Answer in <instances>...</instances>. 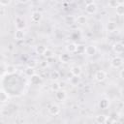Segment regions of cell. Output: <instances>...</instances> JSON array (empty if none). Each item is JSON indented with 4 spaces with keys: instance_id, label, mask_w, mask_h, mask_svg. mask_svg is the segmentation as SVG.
Masks as SVG:
<instances>
[{
    "instance_id": "3",
    "label": "cell",
    "mask_w": 124,
    "mask_h": 124,
    "mask_svg": "<svg viewBox=\"0 0 124 124\" xmlns=\"http://www.w3.org/2000/svg\"><path fill=\"white\" fill-rule=\"evenodd\" d=\"M94 78H95L96 81L102 82V81H104V80L107 78V73H106L105 71H103V70H99V71H97V72L95 73Z\"/></svg>"
},
{
    "instance_id": "5",
    "label": "cell",
    "mask_w": 124,
    "mask_h": 124,
    "mask_svg": "<svg viewBox=\"0 0 124 124\" xmlns=\"http://www.w3.org/2000/svg\"><path fill=\"white\" fill-rule=\"evenodd\" d=\"M97 52V47L93 45H89V46H86L85 47V54L87 56H93L95 55Z\"/></svg>"
},
{
    "instance_id": "18",
    "label": "cell",
    "mask_w": 124,
    "mask_h": 124,
    "mask_svg": "<svg viewBox=\"0 0 124 124\" xmlns=\"http://www.w3.org/2000/svg\"><path fill=\"white\" fill-rule=\"evenodd\" d=\"M108 106H109V101L108 100V99H102L100 102H99V107H100V108H102V109H106V108H108Z\"/></svg>"
},
{
    "instance_id": "28",
    "label": "cell",
    "mask_w": 124,
    "mask_h": 124,
    "mask_svg": "<svg viewBox=\"0 0 124 124\" xmlns=\"http://www.w3.org/2000/svg\"><path fill=\"white\" fill-rule=\"evenodd\" d=\"M53 55H54V52H53V50L50 49V48H46V50L45 53L43 54V56L46 57V58H51Z\"/></svg>"
},
{
    "instance_id": "8",
    "label": "cell",
    "mask_w": 124,
    "mask_h": 124,
    "mask_svg": "<svg viewBox=\"0 0 124 124\" xmlns=\"http://www.w3.org/2000/svg\"><path fill=\"white\" fill-rule=\"evenodd\" d=\"M42 81H43V79H42V78H41L40 75L35 74L34 76H32V77L30 78V82H31V84H33V85H39V84L42 83Z\"/></svg>"
},
{
    "instance_id": "22",
    "label": "cell",
    "mask_w": 124,
    "mask_h": 124,
    "mask_svg": "<svg viewBox=\"0 0 124 124\" xmlns=\"http://www.w3.org/2000/svg\"><path fill=\"white\" fill-rule=\"evenodd\" d=\"M115 12L118 16H123L124 15V4L120 3L116 8H115Z\"/></svg>"
},
{
    "instance_id": "34",
    "label": "cell",
    "mask_w": 124,
    "mask_h": 124,
    "mask_svg": "<svg viewBox=\"0 0 124 124\" xmlns=\"http://www.w3.org/2000/svg\"><path fill=\"white\" fill-rule=\"evenodd\" d=\"M120 78H122L124 79V69H123V70L120 72Z\"/></svg>"
},
{
    "instance_id": "10",
    "label": "cell",
    "mask_w": 124,
    "mask_h": 124,
    "mask_svg": "<svg viewBox=\"0 0 124 124\" xmlns=\"http://www.w3.org/2000/svg\"><path fill=\"white\" fill-rule=\"evenodd\" d=\"M14 37H15V39H16V41H21V40H23L24 37H25V32H24V30L16 29V32H15Z\"/></svg>"
},
{
    "instance_id": "25",
    "label": "cell",
    "mask_w": 124,
    "mask_h": 124,
    "mask_svg": "<svg viewBox=\"0 0 124 124\" xmlns=\"http://www.w3.org/2000/svg\"><path fill=\"white\" fill-rule=\"evenodd\" d=\"M70 83H71V85H73V86H77V85L79 83V77H75V76H73V77L70 78Z\"/></svg>"
},
{
    "instance_id": "12",
    "label": "cell",
    "mask_w": 124,
    "mask_h": 124,
    "mask_svg": "<svg viewBox=\"0 0 124 124\" xmlns=\"http://www.w3.org/2000/svg\"><path fill=\"white\" fill-rule=\"evenodd\" d=\"M9 100H10L9 94H8L4 89H1V90H0V101H1V103H2V104H5V103H7Z\"/></svg>"
},
{
    "instance_id": "29",
    "label": "cell",
    "mask_w": 124,
    "mask_h": 124,
    "mask_svg": "<svg viewBox=\"0 0 124 124\" xmlns=\"http://www.w3.org/2000/svg\"><path fill=\"white\" fill-rule=\"evenodd\" d=\"M37 66V61L35 59H30L28 62H27V67H30V68H34Z\"/></svg>"
},
{
    "instance_id": "6",
    "label": "cell",
    "mask_w": 124,
    "mask_h": 124,
    "mask_svg": "<svg viewBox=\"0 0 124 124\" xmlns=\"http://www.w3.org/2000/svg\"><path fill=\"white\" fill-rule=\"evenodd\" d=\"M55 98H56V100H58V101H60V102L64 101V100L67 98V93H66V91L63 90V89L58 90L57 92H55Z\"/></svg>"
},
{
    "instance_id": "30",
    "label": "cell",
    "mask_w": 124,
    "mask_h": 124,
    "mask_svg": "<svg viewBox=\"0 0 124 124\" xmlns=\"http://www.w3.org/2000/svg\"><path fill=\"white\" fill-rule=\"evenodd\" d=\"M119 4H120V2H117V1H110V2H108V6L111 7V8H116Z\"/></svg>"
},
{
    "instance_id": "2",
    "label": "cell",
    "mask_w": 124,
    "mask_h": 124,
    "mask_svg": "<svg viewBox=\"0 0 124 124\" xmlns=\"http://www.w3.org/2000/svg\"><path fill=\"white\" fill-rule=\"evenodd\" d=\"M110 65H111V67H113L115 69H118L123 65V59L120 56H114L110 60Z\"/></svg>"
},
{
    "instance_id": "39",
    "label": "cell",
    "mask_w": 124,
    "mask_h": 124,
    "mask_svg": "<svg viewBox=\"0 0 124 124\" xmlns=\"http://www.w3.org/2000/svg\"><path fill=\"white\" fill-rule=\"evenodd\" d=\"M54 124H58V123H54Z\"/></svg>"
},
{
    "instance_id": "20",
    "label": "cell",
    "mask_w": 124,
    "mask_h": 124,
    "mask_svg": "<svg viewBox=\"0 0 124 124\" xmlns=\"http://www.w3.org/2000/svg\"><path fill=\"white\" fill-rule=\"evenodd\" d=\"M59 78H60V73H59V71L53 70V71L50 72V78H51L53 81H56L57 79H59Z\"/></svg>"
},
{
    "instance_id": "14",
    "label": "cell",
    "mask_w": 124,
    "mask_h": 124,
    "mask_svg": "<svg viewBox=\"0 0 124 124\" xmlns=\"http://www.w3.org/2000/svg\"><path fill=\"white\" fill-rule=\"evenodd\" d=\"M108 121V117L105 114H99L95 117V122L97 124H106Z\"/></svg>"
},
{
    "instance_id": "21",
    "label": "cell",
    "mask_w": 124,
    "mask_h": 124,
    "mask_svg": "<svg viewBox=\"0 0 124 124\" xmlns=\"http://www.w3.org/2000/svg\"><path fill=\"white\" fill-rule=\"evenodd\" d=\"M24 74L27 76V77H29V78H31L32 76H34L36 73H35V69L34 68H30V67H26V69L24 70Z\"/></svg>"
},
{
    "instance_id": "40",
    "label": "cell",
    "mask_w": 124,
    "mask_h": 124,
    "mask_svg": "<svg viewBox=\"0 0 124 124\" xmlns=\"http://www.w3.org/2000/svg\"><path fill=\"white\" fill-rule=\"evenodd\" d=\"M82 124H84V123H82Z\"/></svg>"
},
{
    "instance_id": "26",
    "label": "cell",
    "mask_w": 124,
    "mask_h": 124,
    "mask_svg": "<svg viewBox=\"0 0 124 124\" xmlns=\"http://www.w3.org/2000/svg\"><path fill=\"white\" fill-rule=\"evenodd\" d=\"M50 89H51L52 91H54V92H57L58 90H60L61 87H60L59 82H57V81H53V82L51 83V85H50Z\"/></svg>"
},
{
    "instance_id": "16",
    "label": "cell",
    "mask_w": 124,
    "mask_h": 124,
    "mask_svg": "<svg viewBox=\"0 0 124 124\" xmlns=\"http://www.w3.org/2000/svg\"><path fill=\"white\" fill-rule=\"evenodd\" d=\"M77 46L78 45L76 43H70L66 46V50L68 53H74L77 51Z\"/></svg>"
},
{
    "instance_id": "11",
    "label": "cell",
    "mask_w": 124,
    "mask_h": 124,
    "mask_svg": "<svg viewBox=\"0 0 124 124\" xmlns=\"http://www.w3.org/2000/svg\"><path fill=\"white\" fill-rule=\"evenodd\" d=\"M71 74L73 76H75V77H80V75L82 74V70H81V68L79 66L75 65V66H73L71 68Z\"/></svg>"
},
{
    "instance_id": "15",
    "label": "cell",
    "mask_w": 124,
    "mask_h": 124,
    "mask_svg": "<svg viewBox=\"0 0 124 124\" xmlns=\"http://www.w3.org/2000/svg\"><path fill=\"white\" fill-rule=\"evenodd\" d=\"M106 27H107V30L108 32H114L117 28V24H116V22H114L112 20H109V21H108Z\"/></svg>"
},
{
    "instance_id": "17",
    "label": "cell",
    "mask_w": 124,
    "mask_h": 124,
    "mask_svg": "<svg viewBox=\"0 0 124 124\" xmlns=\"http://www.w3.org/2000/svg\"><path fill=\"white\" fill-rule=\"evenodd\" d=\"M16 72H17V69H16V67L15 65H7L6 72H5L7 75H14Z\"/></svg>"
},
{
    "instance_id": "7",
    "label": "cell",
    "mask_w": 124,
    "mask_h": 124,
    "mask_svg": "<svg viewBox=\"0 0 124 124\" xmlns=\"http://www.w3.org/2000/svg\"><path fill=\"white\" fill-rule=\"evenodd\" d=\"M15 23H16V26L17 29L24 30V28H25V21H24V19L22 17L17 16L16 18V20H15Z\"/></svg>"
},
{
    "instance_id": "13",
    "label": "cell",
    "mask_w": 124,
    "mask_h": 124,
    "mask_svg": "<svg viewBox=\"0 0 124 124\" xmlns=\"http://www.w3.org/2000/svg\"><path fill=\"white\" fill-rule=\"evenodd\" d=\"M112 49L115 53H122L124 51V45L121 43H115L112 46Z\"/></svg>"
},
{
    "instance_id": "37",
    "label": "cell",
    "mask_w": 124,
    "mask_h": 124,
    "mask_svg": "<svg viewBox=\"0 0 124 124\" xmlns=\"http://www.w3.org/2000/svg\"><path fill=\"white\" fill-rule=\"evenodd\" d=\"M120 124H124V121H122V122H121V123H120Z\"/></svg>"
},
{
    "instance_id": "27",
    "label": "cell",
    "mask_w": 124,
    "mask_h": 124,
    "mask_svg": "<svg viewBox=\"0 0 124 124\" xmlns=\"http://www.w3.org/2000/svg\"><path fill=\"white\" fill-rule=\"evenodd\" d=\"M85 46L84 45H78V46H77V53L78 54H83V53H85Z\"/></svg>"
},
{
    "instance_id": "31",
    "label": "cell",
    "mask_w": 124,
    "mask_h": 124,
    "mask_svg": "<svg viewBox=\"0 0 124 124\" xmlns=\"http://www.w3.org/2000/svg\"><path fill=\"white\" fill-rule=\"evenodd\" d=\"M10 4H11V1H0V6H2V7L8 6Z\"/></svg>"
},
{
    "instance_id": "38",
    "label": "cell",
    "mask_w": 124,
    "mask_h": 124,
    "mask_svg": "<svg viewBox=\"0 0 124 124\" xmlns=\"http://www.w3.org/2000/svg\"><path fill=\"white\" fill-rule=\"evenodd\" d=\"M109 124H115V123H114V122H111V123H109Z\"/></svg>"
},
{
    "instance_id": "33",
    "label": "cell",
    "mask_w": 124,
    "mask_h": 124,
    "mask_svg": "<svg viewBox=\"0 0 124 124\" xmlns=\"http://www.w3.org/2000/svg\"><path fill=\"white\" fill-rule=\"evenodd\" d=\"M41 65H42L43 67H46V66H47V63H46V61H42V62H41Z\"/></svg>"
},
{
    "instance_id": "35",
    "label": "cell",
    "mask_w": 124,
    "mask_h": 124,
    "mask_svg": "<svg viewBox=\"0 0 124 124\" xmlns=\"http://www.w3.org/2000/svg\"><path fill=\"white\" fill-rule=\"evenodd\" d=\"M59 84H60L61 89H62V87H64V86H65V82H59Z\"/></svg>"
},
{
    "instance_id": "32",
    "label": "cell",
    "mask_w": 124,
    "mask_h": 124,
    "mask_svg": "<svg viewBox=\"0 0 124 124\" xmlns=\"http://www.w3.org/2000/svg\"><path fill=\"white\" fill-rule=\"evenodd\" d=\"M1 8H0V16H4L5 15V7H2V6H0Z\"/></svg>"
},
{
    "instance_id": "1",
    "label": "cell",
    "mask_w": 124,
    "mask_h": 124,
    "mask_svg": "<svg viewBox=\"0 0 124 124\" xmlns=\"http://www.w3.org/2000/svg\"><path fill=\"white\" fill-rule=\"evenodd\" d=\"M97 10H98V7H97V5H96L95 2H93V1H88V2H86V5H85V12H86L88 15H94V14H96Z\"/></svg>"
},
{
    "instance_id": "23",
    "label": "cell",
    "mask_w": 124,
    "mask_h": 124,
    "mask_svg": "<svg viewBox=\"0 0 124 124\" xmlns=\"http://www.w3.org/2000/svg\"><path fill=\"white\" fill-rule=\"evenodd\" d=\"M46 50V47L44 45H39L38 46H36V52H37L38 54L43 55Z\"/></svg>"
},
{
    "instance_id": "36",
    "label": "cell",
    "mask_w": 124,
    "mask_h": 124,
    "mask_svg": "<svg viewBox=\"0 0 124 124\" xmlns=\"http://www.w3.org/2000/svg\"><path fill=\"white\" fill-rule=\"evenodd\" d=\"M9 49H10V50L13 49V45H12V44H9Z\"/></svg>"
},
{
    "instance_id": "4",
    "label": "cell",
    "mask_w": 124,
    "mask_h": 124,
    "mask_svg": "<svg viewBox=\"0 0 124 124\" xmlns=\"http://www.w3.org/2000/svg\"><path fill=\"white\" fill-rule=\"evenodd\" d=\"M42 19H43V15L39 11H35L31 14V20L34 23H39Z\"/></svg>"
},
{
    "instance_id": "9",
    "label": "cell",
    "mask_w": 124,
    "mask_h": 124,
    "mask_svg": "<svg viewBox=\"0 0 124 124\" xmlns=\"http://www.w3.org/2000/svg\"><path fill=\"white\" fill-rule=\"evenodd\" d=\"M48 113L50 115H53V116L59 114L60 113V108H59V106H57V105H51L48 108Z\"/></svg>"
},
{
    "instance_id": "19",
    "label": "cell",
    "mask_w": 124,
    "mask_h": 124,
    "mask_svg": "<svg viewBox=\"0 0 124 124\" xmlns=\"http://www.w3.org/2000/svg\"><path fill=\"white\" fill-rule=\"evenodd\" d=\"M76 21H77V23H78V24H80V25H84V24L87 23V17H86L85 16L81 15V16H78L77 17Z\"/></svg>"
},
{
    "instance_id": "24",
    "label": "cell",
    "mask_w": 124,
    "mask_h": 124,
    "mask_svg": "<svg viewBox=\"0 0 124 124\" xmlns=\"http://www.w3.org/2000/svg\"><path fill=\"white\" fill-rule=\"evenodd\" d=\"M70 59L71 58H70V55L68 53H63L60 55V61L62 63H68V62H70Z\"/></svg>"
}]
</instances>
